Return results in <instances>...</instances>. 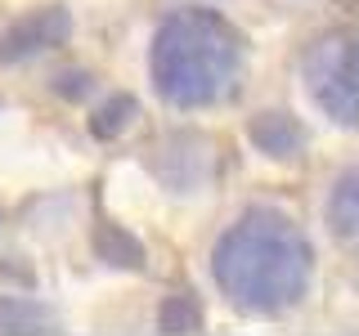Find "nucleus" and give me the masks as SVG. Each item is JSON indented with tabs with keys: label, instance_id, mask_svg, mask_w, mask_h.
I'll list each match as a JSON object with an SVG mask.
<instances>
[{
	"label": "nucleus",
	"instance_id": "f257e3e1",
	"mask_svg": "<svg viewBox=\"0 0 359 336\" xmlns=\"http://www.w3.org/2000/svg\"><path fill=\"white\" fill-rule=\"evenodd\" d=\"M211 274L238 309L274 314L297 305L310 283V246L278 211H252L220 238Z\"/></svg>",
	"mask_w": 359,
	"mask_h": 336
},
{
	"label": "nucleus",
	"instance_id": "f03ea898",
	"mask_svg": "<svg viewBox=\"0 0 359 336\" xmlns=\"http://www.w3.org/2000/svg\"><path fill=\"white\" fill-rule=\"evenodd\" d=\"M238 36L216 14H175L157 27L153 81L175 108H207L233 94L238 81Z\"/></svg>",
	"mask_w": 359,
	"mask_h": 336
},
{
	"label": "nucleus",
	"instance_id": "7ed1b4c3",
	"mask_svg": "<svg viewBox=\"0 0 359 336\" xmlns=\"http://www.w3.org/2000/svg\"><path fill=\"white\" fill-rule=\"evenodd\" d=\"M310 99L341 126H359V36H328L306 54Z\"/></svg>",
	"mask_w": 359,
	"mask_h": 336
},
{
	"label": "nucleus",
	"instance_id": "20e7f679",
	"mask_svg": "<svg viewBox=\"0 0 359 336\" xmlns=\"http://www.w3.org/2000/svg\"><path fill=\"white\" fill-rule=\"evenodd\" d=\"M67 36V14L63 9H36V14H27V18H18L14 27L0 36V63H18V59H27V54H41V50H50V45H59Z\"/></svg>",
	"mask_w": 359,
	"mask_h": 336
},
{
	"label": "nucleus",
	"instance_id": "39448f33",
	"mask_svg": "<svg viewBox=\"0 0 359 336\" xmlns=\"http://www.w3.org/2000/svg\"><path fill=\"white\" fill-rule=\"evenodd\" d=\"M328 220H332V233L341 238V246L351 255H359V166H351L332 188V202H328Z\"/></svg>",
	"mask_w": 359,
	"mask_h": 336
},
{
	"label": "nucleus",
	"instance_id": "423d86ee",
	"mask_svg": "<svg viewBox=\"0 0 359 336\" xmlns=\"http://www.w3.org/2000/svg\"><path fill=\"white\" fill-rule=\"evenodd\" d=\"M252 139L261 144L269 157H292L306 144V134H301V126L292 117H283V112H265V117L252 121Z\"/></svg>",
	"mask_w": 359,
	"mask_h": 336
},
{
	"label": "nucleus",
	"instance_id": "0eeeda50",
	"mask_svg": "<svg viewBox=\"0 0 359 336\" xmlns=\"http://www.w3.org/2000/svg\"><path fill=\"white\" fill-rule=\"evenodd\" d=\"M202 328V309L189 291H180L162 305V332H198Z\"/></svg>",
	"mask_w": 359,
	"mask_h": 336
},
{
	"label": "nucleus",
	"instance_id": "6e6552de",
	"mask_svg": "<svg viewBox=\"0 0 359 336\" xmlns=\"http://www.w3.org/2000/svg\"><path fill=\"white\" fill-rule=\"evenodd\" d=\"M99 251H104L112 265H126V269H140V265H144L140 242L126 238L121 229H104V233H99Z\"/></svg>",
	"mask_w": 359,
	"mask_h": 336
},
{
	"label": "nucleus",
	"instance_id": "1a4fd4ad",
	"mask_svg": "<svg viewBox=\"0 0 359 336\" xmlns=\"http://www.w3.org/2000/svg\"><path fill=\"white\" fill-rule=\"evenodd\" d=\"M50 318H45L36 305H18V300H5V305H0V328L5 332H36Z\"/></svg>",
	"mask_w": 359,
	"mask_h": 336
},
{
	"label": "nucleus",
	"instance_id": "9d476101",
	"mask_svg": "<svg viewBox=\"0 0 359 336\" xmlns=\"http://www.w3.org/2000/svg\"><path fill=\"white\" fill-rule=\"evenodd\" d=\"M130 112H135L130 99H117L112 108H104V112L95 117V134H117L121 126H126V117H130Z\"/></svg>",
	"mask_w": 359,
	"mask_h": 336
}]
</instances>
